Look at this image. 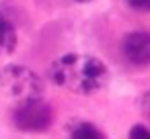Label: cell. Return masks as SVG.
<instances>
[{
  "label": "cell",
  "instance_id": "obj_5",
  "mask_svg": "<svg viewBox=\"0 0 150 139\" xmlns=\"http://www.w3.org/2000/svg\"><path fill=\"white\" fill-rule=\"evenodd\" d=\"M17 49V29L15 23L0 13V55H11Z\"/></svg>",
  "mask_w": 150,
  "mask_h": 139
},
{
  "label": "cell",
  "instance_id": "obj_7",
  "mask_svg": "<svg viewBox=\"0 0 150 139\" xmlns=\"http://www.w3.org/2000/svg\"><path fill=\"white\" fill-rule=\"evenodd\" d=\"M129 139H150V129L144 125H134L129 129Z\"/></svg>",
  "mask_w": 150,
  "mask_h": 139
},
{
  "label": "cell",
  "instance_id": "obj_2",
  "mask_svg": "<svg viewBox=\"0 0 150 139\" xmlns=\"http://www.w3.org/2000/svg\"><path fill=\"white\" fill-rule=\"evenodd\" d=\"M0 86H2L11 98H17L19 102L27 100H39L43 94V82L41 78L31 72L25 66H8L0 72Z\"/></svg>",
  "mask_w": 150,
  "mask_h": 139
},
{
  "label": "cell",
  "instance_id": "obj_4",
  "mask_svg": "<svg viewBox=\"0 0 150 139\" xmlns=\"http://www.w3.org/2000/svg\"><path fill=\"white\" fill-rule=\"evenodd\" d=\"M123 55L134 66H148L150 64V33L136 31L123 39Z\"/></svg>",
  "mask_w": 150,
  "mask_h": 139
},
{
  "label": "cell",
  "instance_id": "obj_9",
  "mask_svg": "<svg viewBox=\"0 0 150 139\" xmlns=\"http://www.w3.org/2000/svg\"><path fill=\"white\" fill-rule=\"evenodd\" d=\"M76 2H91V0H76Z\"/></svg>",
  "mask_w": 150,
  "mask_h": 139
},
{
  "label": "cell",
  "instance_id": "obj_8",
  "mask_svg": "<svg viewBox=\"0 0 150 139\" xmlns=\"http://www.w3.org/2000/svg\"><path fill=\"white\" fill-rule=\"evenodd\" d=\"M125 2L134 10H140V13H148L150 10V0H125Z\"/></svg>",
  "mask_w": 150,
  "mask_h": 139
},
{
  "label": "cell",
  "instance_id": "obj_6",
  "mask_svg": "<svg viewBox=\"0 0 150 139\" xmlns=\"http://www.w3.org/2000/svg\"><path fill=\"white\" fill-rule=\"evenodd\" d=\"M70 139H107V137H105V133H103L101 129H97L95 125L82 123V125H78V127L72 131Z\"/></svg>",
  "mask_w": 150,
  "mask_h": 139
},
{
  "label": "cell",
  "instance_id": "obj_1",
  "mask_svg": "<svg viewBox=\"0 0 150 139\" xmlns=\"http://www.w3.org/2000/svg\"><path fill=\"white\" fill-rule=\"evenodd\" d=\"M50 78L54 80V84L66 90L78 94H93L109 82V70L99 57L70 53L62 55L52 64Z\"/></svg>",
  "mask_w": 150,
  "mask_h": 139
},
{
  "label": "cell",
  "instance_id": "obj_3",
  "mask_svg": "<svg viewBox=\"0 0 150 139\" xmlns=\"http://www.w3.org/2000/svg\"><path fill=\"white\" fill-rule=\"evenodd\" d=\"M13 123L19 131H25V133H43L54 123V110L41 98L39 100H27L15 108Z\"/></svg>",
  "mask_w": 150,
  "mask_h": 139
}]
</instances>
